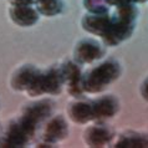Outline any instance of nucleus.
Returning <instances> with one entry per match:
<instances>
[{"instance_id": "9b49d317", "label": "nucleus", "mask_w": 148, "mask_h": 148, "mask_svg": "<svg viewBox=\"0 0 148 148\" xmlns=\"http://www.w3.org/2000/svg\"><path fill=\"white\" fill-rule=\"evenodd\" d=\"M92 101L93 121H105L113 117L120 110V101L112 93H106Z\"/></svg>"}, {"instance_id": "423d86ee", "label": "nucleus", "mask_w": 148, "mask_h": 148, "mask_svg": "<svg viewBox=\"0 0 148 148\" xmlns=\"http://www.w3.org/2000/svg\"><path fill=\"white\" fill-rule=\"evenodd\" d=\"M73 60L80 65L91 64L100 60L105 55V46L98 40L91 38L82 39L73 47Z\"/></svg>"}, {"instance_id": "aec40b11", "label": "nucleus", "mask_w": 148, "mask_h": 148, "mask_svg": "<svg viewBox=\"0 0 148 148\" xmlns=\"http://www.w3.org/2000/svg\"><path fill=\"white\" fill-rule=\"evenodd\" d=\"M110 6H116L121 5V4H128V3H134V0H107Z\"/></svg>"}, {"instance_id": "0eeeda50", "label": "nucleus", "mask_w": 148, "mask_h": 148, "mask_svg": "<svg viewBox=\"0 0 148 148\" xmlns=\"http://www.w3.org/2000/svg\"><path fill=\"white\" fill-rule=\"evenodd\" d=\"M60 65L62 70L65 85L67 86V92L70 93V96H72L73 98L84 97L85 91L82 87V73L84 72L81 71V65L77 64L73 59H65Z\"/></svg>"}, {"instance_id": "39448f33", "label": "nucleus", "mask_w": 148, "mask_h": 148, "mask_svg": "<svg viewBox=\"0 0 148 148\" xmlns=\"http://www.w3.org/2000/svg\"><path fill=\"white\" fill-rule=\"evenodd\" d=\"M54 107L55 103L52 100H50V98H41V100L25 105L20 111L19 116L24 121H26L29 125L38 128L39 125H41L49 117H51Z\"/></svg>"}, {"instance_id": "1a4fd4ad", "label": "nucleus", "mask_w": 148, "mask_h": 148, "mask_svg": "<svg viewBox=\"0 0 148 148\" xmlns=\"http://www.w3.org/2000/svg\"><path fill=\"white\" fill-rule=\"evenodd\" d=\"M81 25L90 34L100 36L101 40L107 36L111 27V14L110 10L105 13H88L84 15L81 20Z\"/></svg>"}, {"instance_id": "6ab92c4d", "label": "nucleus", "mask_w": 148, "mask_h": 148, "mask_svg": "<svg viewBox=\"0 0 148 148\" xmlns=\"http://www.w3.org/2000/svg\"><path fill=\"white\" fill-rule=\"evenodd\" d=\"M141 95L143 96L145 100L148 101V76L146 77L145 81H143L141 85Z\"/></svg>"}, {"instance_id": "2eb2a0df", "label": "nucleus", "mask_w": 148, "mask_h": 148, "mask_svg": "<svg viewBox=\"0 0 148 148\" xmlns=\"http://www.w3.org/2000/svg\"><path fill=\"white\" fill-rule=\"evenodd\" d=\"M113 147L118 148H136L148 147V133L138 131H125L117 136L113 142Z\"/></svg>"}, {"instance_id": "4be33fe9", "label": "nucleus", "mask_w": 148, "mask_h": 148, "mask_svg": "<svg viewBox=\"0 0 148 148\" xmlns=\"http://www.w3.org/2000/svg\"><path fill=\"white\" fill-rule=\"evenodd\" d=\"M0 139H1V137H0Z\"/></svg>"}, {"instance_id": "f8f14e48", "label": "nucleus", "mask_w": 148, "mask_h": 148, "mask_svg": "<svg viewBox=\"0 0 148 148\" xmlns=\"http://www.w3.org/2000/svg\"><path fill=\"white\" fill-rule=\"evenodd\" d=\"M40 72V70L32 64H24L19 66L11 73L10 87L15 91H27L29 87L34 84Z\"/></svg>"}, {"instance_id": "f257e3e1", "label": "nucleus", "mask_w": 148, "mask_h": 148, "mask_svg": "<svg viewBox=\"0 0 148 148\" xmlns=\"http://www.w3.org/2000/svg\"><path fill=\"white\" fill-rule=\"evenodd\" d=\"M110 14L111 27L103 42L107 46H116L132 35L138 11L133 3H128L116 5Z\"/></svg>"}, {"instance_id": "4468645a", "label": "nucleus", "mask_w": 148, "mask_h": 148, "mask_svg": "<svg viewBox=\"0 0 148 148\" xmlns=\"http://www.w3.org/2000/svg\"><path fill=\"white\" fill-rule=\"evenodd\" d=\"M39 10L32 5H11L9 16L11 21L19 26H32L39 20Z\"/></svg>"}, {"instance_id": "f3484780", "label": "nucleus", "mask_w": 148, "mask_h": 148, "mask_svg": "<svg viewBox=\"0 0 148 148\" xmlns=\"http://www.w3.org/2000/svg\"><path fill=\"white\" fill-rule=\"evenodd\" d=\"M84 6L88 13H105L110 10L107 0H84Z\"/></svg>"}, {"instance_id": "7ed1b4c3", "label": "nucleus", "mask_w": 148, "mask_h": 148, "mask_svg": "<svg viewBox=\"0 0 148 148\" xmlns=\"http://www.w3.org/2000/svg\"><path fill=\"white\" fill-rule=\"evenodd\" d=\"M65 85L62 70L60 64H54L44 71L39 72L36 80L34 81L26 93L30 97H39L42 95H57L61 92L62 86Z\"/></svg>"}, {"instance_id": "dca6fc26", "label": "nucleus", "mask_w": 148, "mask_h": 148, "mask_svg": "<svg viewBox=\"0 0 148 148\" xmlns=\"http://www.w3.org/2000/svg\"><path fill=\"white\" fill-rule=\"evenodd\" d=\"M35 5L40 14L46 16L57 15L64 9L62 0H36Z\"/></svg>"}, {"instance_id": "9d476101", "label": "nucleus", "mask_w": 148, "mask_h": 148, "mask_svg": "<svg viewBox=\"0 0 148 148\" xmlns=\"http://www.w3.org/2000/svg\"><path fill=\"white\" fill-rule=\"evenodd\" d=\"M113 138V131L105 121H96L84 132V141L90 147H103Z\"/></svg>"}, {"instance_id": "ddd939ff", "label": "nucleus", "mask_w": 148, "mask_h": 148, "mask_svg": "<svg viewBox=\"0 0 148 148\" xmlns=\"http://www.w3.org/2000/svg\"><path fill=\"white\" fill-rule=\"evenodd\" d=\"M67 116L72 122L81 125L93 121L92 101L85 100L84 97L75 98L67 105Z\"/></svg>"}, {"instance_id": "f03ea898", "label": "nucleus", "mask_w": 148, "mask_h": 148, "mask_svg": "<svg viewBox=\"0 0 148 148\" xmlns=\"http://www.w3.org/2000/svg\"><path fill=\"white\" fill-rule=\"evenodd\" d=\"M121 64L114 59H107L93 65L82 73V87L85 93H98L121 76Z\"/></svg>"}, {"instance_id": "20e7f679", "label": "nucleus", "mask_w": 148, "mask_h": 148, "mask_svg": "<svg viewBox=\"0 0 148 148\" xmlns=\"http://www.w3.org/2000/svg\"><path fill=\"white\" fill-rule=\"evenodd\" d=\"M36 131L38 128L29 125L26 121H24L21 117L18 116L8 123L5 132L0 139V145L1 147L10 148L25 147L35 136Z\"/></svg>"}, {"instance_id": "412c9836", "label": "nucleus", "mask_w": 148, "mask_h": 148, "mask_svg": "<svg viewBox=\"0 0 148 148\" xmlns=\"http://www.w3.org/2000/svg\"><path fill=\"white\" fill-rule=\"evenodd\" d=\"M143 1H147V0H134V3H143Z\"/></svg>"}, {"instance_id": "a211bd4d", "label": "nucleus", "mask_w": 148, "mask_h": 148, "mask_svg": "<svg viewBox=\"0 0 148 148\" xmlns=\"http://www.w3.org/2000/svg\"><path fill=\"white\" fill-rule=\"evenodd\" d=\"M36 0H9L10 5H34Z\"/></svg>"}, {"instance_id": "6e6552de", "label": "nucleus", "mask_w": 148, "mask_h": 148, "mask_svg": "<svg viewBox=\"0 0 148 148\" xmlns=\"http://www.w3.org/2000/svg\"><path fill=\"white\" fill-rule=\"evenodd\" d=\"M69 136V125L62 114H55L47 118L42 130V142L47 146H51L56 142H60Z\"/></svg>"}]
</instances>
